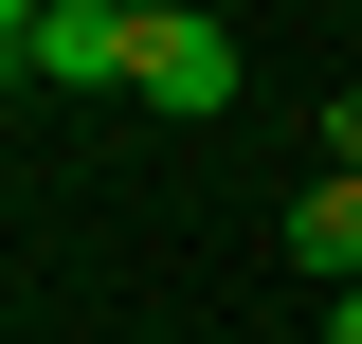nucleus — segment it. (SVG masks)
<instances>
[{
	"label": "nucleus",
	"mask_w": 362,
	"mask_h": 344,
	"mask_svg": "<svg viewBox=\"0 0 362 344\" xmlns=\"http://www.w3.org/2000/svg\"><path fill=\"white\" fill-rule=\"evenodd\" d=\"M127 73H145V18H109V0L37 18V91H127Z\"/></svg>",
	"instance_id": "f03ea898"
},
{
	"label": "nucleus",
	"mask_w": 362,
	"mask_h": 344,
	"mask_svg": "<svg viewBox=\"0 0 362 344\" xmlns=\"http://www.w3.org/2000/svg\"><path fill=\"white\" fill-rule=\"evenodd\" d=\"M326 344H362V290H326Z\"/></svg>",
	"instance_id": "39448f33"
},
{
	"label": "nucleus",
	"mask_w": 362,
	"mask_h": 344,
	"mask_svg": "<svg viewBox=\"0 0 362 344\" xmlns=\"http://www.w3.org/2000/svg\"><path fill=\"white\" fill-rule=\"evenodd\" d=\"M109 18H163V0H109Z\"/></svg>",
	"instance_id": "423d86ee"
},
{
	"label": "nucleus",
	"mask_w": 362,
	"mask_h": 344,
	"mask_svg": "<svg viewBox=\"0 0 362 344\" xmlns=\"http://www.w3.org/2000/svg\"><path fill=\"white\" fill-rule=\"evenodd\" d=\"M290 272H326V290H362V181L326 164L308 200H290Z\"/></svg>",
	"instance_id": "7ed1b4c3"
},
{
	"label": "nucleus",
	"mask_w": 362,
	"mask_h": 344,
	"mask_svg": "<svg viewBox=\"0 0 362 344\" xmlns=\"http://www.w3.org/2000/svg\"><path fill=\"white\" fill-rule=\"evenodd\" d=\"M145 109H235V18H199V0H163V18H145Z\"/></svg>",
	"instance_id": "f257e3e1"
},
{
	"label": "nucleus",
	"mask_w": 362,
	"mask_h": 344,
	"mask_svg": "<svg viewBox=\"0 0 362 344\" xmlns=\"http://www.w3.org/2000/svg\"><path fill=\"white\" fill-rule=\"evenodd\" d=\"M326 164H344V181H362V91H344V109H326Z\"/></svg>",
	"instance_id": "20e7f679"
}]
</instances>
